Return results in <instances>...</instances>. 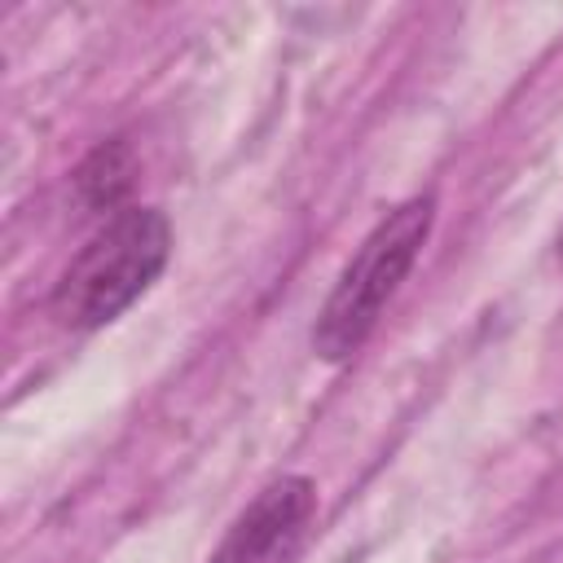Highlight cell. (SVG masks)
Here are the masks:
<instances>
[{"instance_id":"2","label":"cell","mask_w":563,"mask_h":563,"mask_svg":"<svg viewBox=\"0 0 563 563\" xmlns=\"http://www.w3.org/2000/svg\"><path fill=\"white\" fill-rule=\"evenodd\" d=\"M435 224V198L418 194L405 198L400 207H391L356 246V255L347 260V268L339 273L334 290L325 295L317 321H312V352L325 365L347 361L352 352H361V343L374 334L383 308L391 303V295L400 290V282L413 273L427 238Z\"/></svg>"},{"instance_id":"5","label":"cell","mask_w":563,"mask_h":563,"mask_svg":"<svg viewBox=\"0 0 563 563\" xmlns=\"http://www.w3.org/2000/svg\"><path fill=\"white\" fill-rule=\"evenodd\" d=\"M554 251H559V260H563V233H559V242H554Z\"/></svg>"},{"instance_id":"4","label":"cell","mask_w":563,"mask_h":563,"mask_svg":"<svg viewBox=\"0 0 563 563\" xmlns=\"http://www.w3.org/2000/svg\"><path fill=\"white\" fill-rule=\"evenodd\" d=\"M132 176H136V158H132V145L123 136H110L101 141L75 172V189H79V202L92 207V211H123V198L132 189Z\"/></svg>"},{"instance_id":"3","label":"cell","mask_w":563,"mask_h":563,"mask_svg":"<svg viewBox=\"0 0 563 563\" xmlns=\"http://www.w3.org/2000/svg\"><path fill=\"white\" fill-rule=\"evenodd\" d=\"M317 519V484L308 475H277L229 523L207 563H295Z\"/></svg>"},{"instance_id":"1","label":"cell","mask_w":563,"mask_h":563,"mask_svg":"<svg viewBox=\"0 0 563 563\" xmlns=\"http://www.w3.org/2000/svg\"><path fill=\"white\" fill-rule=\"evenodd\" d=\"M167 255V216L158 207H123L75 251L53 286L48 308L66 330H101L158 282Z\"/></svg>"}]
</instances>
